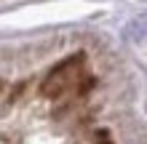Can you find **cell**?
Masks as SVG:
<instances>
[{"label":"cell","instance_id":"1","mask_svg":"<svg viewBox=\"0 0 147 144\" xmlns=\"http://www.w3.org/2000/svg\"><path fill=\"white\" fill-rule=\"evenodd\" d=\"M123 35H126V40H134V43L136 40H147V13L128 21L126 29H123Z\"/></svg>","mask_w":147,"mask_h":144}]
</instances>
